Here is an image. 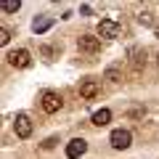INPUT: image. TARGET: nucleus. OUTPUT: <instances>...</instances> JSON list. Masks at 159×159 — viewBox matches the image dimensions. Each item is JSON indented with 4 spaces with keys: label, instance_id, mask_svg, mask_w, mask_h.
Instances as JSON below:
<instances>
[{
    "label": "nucleus",
    "instance_id": "9b49d317",
    "mask_svg": "<svg viewBox=\"0 0 159 159\" xmlns=\"http://www.w3.org/2000/svg\"><path fill=\"white\" fill-rule=\"evenodd\" d=\"M19 8H21L19 0H0V11H3V13H16Z\"/></svg>",
    "mask_w": 159,
    "mask_h": 159
},
{
    "label": "nucleus",
    "instance_id": "f257e3e1",
    "mask_svg": "<svg viewBox=\"0 0 159 159\" xmlns=\"http://www.w3.org/2000/svg\"><path fill=\"white\" fill-rule=\"evenodd\" d=\"M119 34H122V24L111 21V19H101V21H98V37L114 40V37H119Z\"/></svg>",
    "mask_w": 159,
    "mask_h": 159
},
{
    "label": "nucleus",
    "instance_id": "a211bd4d",
    "mask_svg": "<svg viewBox=\"0 0 159 159\" xmlns=\"http://www.w3.org/2000/svg\"><path fill=\"white\" fill-rule=\"evenodd\" d=\"M157 66H159V53H157Z\"/></svg>",
    "mask_w": 159,
    "mask_h": 159
},
{
    "label": "nucleus",
    "instance_id": "dca6fc26",
    "mask_svg": "<svg viewBox=\"0 0 159 159\" xmlns=\"http://www.w3.org/2000/svg\"><path fill=\"white\" fill-rule=\"evenodd\" d=\"M8 40H11V32H8V29L3 27V29H0V45H6Z\"/></svg>",
    "mask_w": 159,
    "mask_h": 159
},
{
    "label": "nucleus",
    "instance_id": "9d476101",
    "mask_svg": "<svg viewBox=\"0 0 159 159\" xmlns=\"http://www.w3.org/2000/svg\"><path fill=\"white\" fill-rule=\"evenodd\" d=\"M109 119H111V111H109V109H98V111L90 117V122L96 127H103V125H109Z\"/></svg>",
    "mask_w": 159,
    "mask_h": 159
},
{
    "label": "nucleus",
    "instance_id": "f8f14e48",
    "mask_svg": "<svg viewBox=\"0 0 159 159\" xmlns=\"http://www.w3.org/2000/svg\"><path fill=\"white\" fill-rule=\"evenodd\" d=\"M32 27H34V32H37V34H43V32H48V29L53 27V19H34Z\"/></svg>",
    "mask_w": 159,
    "mask_h": 159
},
{
    "label": "nucleus",
    "instance_id": "39448f33",
    "mask_svg": "<svg viewBox=\"0 0 159 159\" xmlns=\"http://www.w3.org/2000/svg\"><path fill=\"white\" fill-rule=\"evenodd\" d=\"M77 48L82 53H88V56H96L101 51V40L93 37V34H82V37H77Z\"/></svg>",
    "mask_w": 159,
    "mask_h": 159
},
{
    "label": "nucleus",
    "instance_id": "2eb2a0df",
    "mask_svg": "<svg viewBox=\"0 0 159 159\" xmlns=\"http://www.w3.org/2000/svg\"><path fill=\"white\" fill-rule=\"evenodd\" d=\"M56 143H58V138H56V135H51V138H45V141H43V148L48 151V148H53Z\"/></svg>",
    "mask_w": 159,
    "mask_h": 159
},
{
    "label": "nucleus",
    "instance_id": "1a4fd4ad",
    "mask_svg": "<svg viewBox=\"0 0 159 159\" xmlns=\"http://www.w3.org/2000/svg\"><path fill=\"white\" fill-rule=\"evenodd\" d=\"M130 64H133V72L141 74V66L146 64V51H141V48H130Z\"/></svg>",
    "mask_w": 159,
    "mask_h": 159
},
{
    "label": "nucleus",
    "instance_id": "423d86ee",
    "mask_svg": "<svg viewBox=\"0 0 159 159\" xmlns=\"http://www.w3.org/2000/svg\"><path fill=\"white\" fill-rule=\"evenodd\" d=\"M13 130H16L19 138H29V135H32V119H29L27 114H16V119H13Z\"/></svg>",
    "mask_w": 159,
    "mask_h": 159
},
{
    "label": "nucleus",
    "instance_id": "0eeeda50",
    "mask_svg": "<svg viewBox=\"0 0 159 159\" xmlns=\"http://www.w3.org/2000/svg\"><path fill=\"white\" fill-rule=\"evenodd\" d=\"M85 151H88V141H82V138H74V141L66 143V157L69 159H80Z\"/></svg>",
    "mask_w": 159,
    "mask_h": 159
},
{
    "label": "nucleus",
    "instance_id": "f03ea898",
    "mask_svg": "<svg viewBox=\"0 0 159 159\" xmlns=\"http://www.w3.org/2000/svg\"><path fill=\"white\" fill-rule=\"evenodd\" d=\"M40 106H43V111H48V114H56L58 109L64 106V101H61V96H58V93L48 90V93H43V98H40Z\"/></svg>",
    "mask_w": 159,
    "mask_h": 159
},
{
    "label": "nucleus",
    "instance_id": "f3484780",
    "mask_svg": "<svg viewBox=\"0 0 159 159\" xmlns=\"http://www.w3.org/2000/svg\"><path fill=\"white\" fill-rule=\"evenodd\" d=\"M154 34H157V37H159V24H157V29H154Z\"/></svg>",
    "mask_w": 159,
    "mask_h": 159
},
{
    "label": "nucleus",
    "instance_id": "7ed1b4c3",
    "mask_svg": "<svg viewBox=\"0 0 159 159\" xmlns=\"http://www.w3.org/2000/svg\"><path fill=\"white\" fill-rule=\"evenodd\" d=\"M109 141H111V146L117 148V151H122V148H127L133 143V135H130V130H125V127H117V130H111Z\"/></svg>",
    "mask_w": 159,
    "mask_h": 159
},
{
    "label": "nucleus",
    "instance_id": "4468645a",
    "mask_svg": "<svg viewBox=\"0 0 159 159\" xmlns=\"http://www.w3.org/2000/svg\"><path fill=\"white\" fill-rule=\"evenodd\" d=\"M138 21H141V24H143V27H148V24H151V21H154V19H151V13H148V11H143V13H141V16H138Z\"/></svg>",
    "mask_w": 159,
    "mask_h": 159
},
{
    "label": "nucleus",
    "instance_id": "ddd939ff",
    "mask_svg": "<svg viewBox=\"0 0 159 159\" xmlns=\"http://www.w3.org/2000/svg\"><path fill=\"white\" fill-rule=\"evenodd\" d=\"M106 80H111V82H119V80H122V72H119L117 66H109V69H106Z\"/></svg>",
    "mask_w": 159,
    "mask_h": 159
},
{
    "label": "nucleus",
    "instance_id": "20e7f679",
    "mask_svg": "<svg viewBox=\"0 0 159 159\" xmlns=\"http://www.w3.org/2000/svg\"><path fill=\"white\" fill-rule=\"evenodd\" d=\"M8 64L16 69H27L29 64H32V53L27 51V48H19V51H11L8 53Z\"/></svg>",
    "mask_w": 159,
    "mask_h": 159
},
{
    "label": "nucleus",
    "instance_id": "6e6552de",
    "mask_svg": "<svg viewBox=\"0 0 159 159\" xmlns=\"http://www.w3.org/2000/svg\"><path fill=\"white\" fill-rule=\"evenodd\" d=\"M98 93H101V85H98V80H85V82L80 85V96L88 98V101H90V98H96Z\"/></svg>",
    "mask_w": 159,
    "mask_h": 159
}]
</instances>
